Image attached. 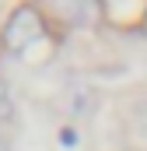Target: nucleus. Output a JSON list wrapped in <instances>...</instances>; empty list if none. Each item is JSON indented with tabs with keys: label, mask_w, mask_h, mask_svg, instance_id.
Returning <instances> with one entry per match:
<instances>
[{
	"label": "nucleus",
	"mask_w": 147,
	"mask_h": 151,
	"mask_svg": "<svg viewBox=\"0 0 147 151\" xmlns=\"http://www.w3.org/2000/svg\"><path fill=\"white\" fill-rule=\"evenodd\" d=\"M42 35H46V28H42V14H39V7L21 4V7H14V14H11L7 25H4V49L25 56L32 46L42 42Z\"/></svg>",
	"instance_id": "obj_1"
},
{
	"label": "nucleus",
	"mask_w": 147,
	"mask_h": 151,
	"mask_svg": "<svg viewBox=\"0 0 147 151\" xmlns=\"http://www.w3.org/2000/svg\"><path fill=\"white\" fill-rule=\"evenodd\" d=\"M7 116H11V91H7V84L0 77V119H7Z\"/></svg>",
	"instance_id": "obj_2"
},
{
	"label": "nucleus",
	"mask_w": 147,
	"mask_h": 151,
	"mask_svg": "<svg viewBox=\"0 0 147 151\" xmlns=\"http://www.w3.org/2000/svg\"><path fill=\"white\" fill-rule=\"evenodd\" d=\"M60 144H63V148H74V144H77V130H74V127H63V130H60Z\"/></svg>",
	"instance_id": "obj_3"
},
{
	"label": "nucleus",
	"mask_w": 147,
	"mask_h": 151,
	"mask_svg": "<svg viewBox=\"0 0 147 151\" xmlns=\"http://www.w3.org/2000/svg\"><path fill=\"white\" fill-rule=\"evenodd\" d=\"M0 151H7V141H4V137H0Z\"/></svg>",
	"instance_id": "obj_4"
}]
</instances>
